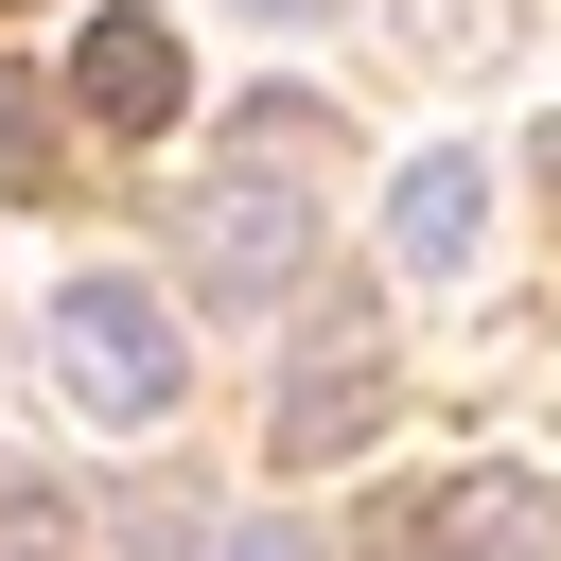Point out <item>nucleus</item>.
<instances>
[{
	"label": "nucleus",
	"mask_w": 561,
	"mask_h": 561,
	"mask_svg": "<svg viewBox=\"0 0 561 561\" xmlns=\"http://www.w3.org/2000/svg\"><path fill=\"white\" fill-rule=\"evenodd\" d=\"M53 386H70L105 438H158L175 386H193V351H175V316H158L140 280H70V298H53Z\"/></svg>",
	"instance_id": "f257e3e1"
},
{
	"label": "nucleus",
	"mask_w": 561,
	"mask_h": 561,
	"mask_svg": "<svg viewBox=\"0 0 561 561\" xmlns=\"http://www.w3.org/2000/svg\"><path fill=\"white\" fill-rule=\"evenodd\" d=\"M70 105H88V123H123V140H158V123L193 105V53H175V18L105 0V18H88V53H70Z\"/></svg>",
	"instance_id": "20e7f679"
},
{
	"label": "nucleus",
	"mask_w": 561,
	"mask_h": 561,
	"mask_svg": "<svg viewBox=\"0 0 561 561\" xmlns=\"http://www.w3.org/2000/svg\"><path fill=\"white\" fill-rule=\"evenodd\" d=\"M245 140H263V158H280V175H298V158H316V140H333V105H280V88H263V105H245Z\"/></svg>",
	"instance_id": "1a4fd4ad"
},
{
	"label": "nucleus",
	"mask_w": 561,
	"mask_h": 561,
	"mask_svg": "<svg viewBox=\"0 0 561 561\" xmlns=\"http://www.w3.org/2000/svg\"><path fill=\"white\" fill-rule=\"evenodd\" d=\"M0 561H70V491L53 473H0Z\"/></svg>",
	"instance_id": "6e6552de"
},
{
	"label": "nucleus",
	"mask_w": 561,
	"mask_h": 561,
	"mask_svg": "<svg viewBox=\"0 0 561 561\" xmlns=\"http://www.w3.org/2000/svg\"><path fill=\"white\" fill-rule=\"evenodd\" d=\"M175 263H193V298H210V316H280V298H298V263H316V210L280 193V158H245V175H210V193L175 210Z\"/></svg>",
	"instance_id": "f03ea898"
},
{
	"label": "nucleus",
	"mask_w": 561,
	"mask_h": 561,
	"mask_svg": "<svg viewBox=\"0 0 561 561\" xmlns=\"http://www.w3.org/2000/svg\"><path fill=\"white\" fill-rule=\"evenodd\" d=\"M175 561H316V543H298V526H193Z\"/></svg>",
	"instance_id": "9d476101"
},
{
	"label": "nucleus",
	"mask_w": 561,
	"mask_h": 561,
	"mask_svg": "<svg viewBox=\"0 0 561 561\" xmlns=\"http://www.w3.org/2000/svg\"><path fill=\"white\" fill-rule=\"evenodd\" d=\"M228 18H263V35H298V18H333V0H228Z\"/></svg>",
	"instance_id": "9b49d317"
},
{
	"label": "nucleus",
	"mask_w": 561,
	"mask_h": 561,
	"mask_svg": "<svg viewBox=\"0 0 561 561\" xmlns=\"http://www.w3.org/2000/svg\"><path fill=\"white\" fill-rule=\"evenodd\" d=\"M368 438H386V333H368V316H333V333H316V368H280L263 456H280V473H333V456H368Z\"/></svg>",
	"instance_id": "7ed1b4c3"
},
{
	"label": "nucleus",
	"mask_w": 561,
	"mask_h": 561,
	"mask_svg": "<svg viewBox=\"0 0 561 561\" xmlns=\"http://www.w3.org/2000/svg\"><path fill=\"white\" fill-rule=\"evenodd\" d=\"M70 175V140H53V88L35 70H0V193H53Z\"/></svg>",
	"instance_id": "0eeeda50"
},
{
	"label": "nucleus",
	"mask_w": 561,
	"mask_h": 561,
	"mask_svg": "<svg viewBox=\"0 0 561 561\" xmlns=\"http://www.w3.org/2000/svg\"><path fill=\"white\" fill-rule=\"evenodd\" d=\"M403 561H561V491H543V473H456V491L403 526Z\"/></svg>",
	"instance_id": "39448f33"
},
{
	"label": "nucleus",
	"mask_w": 561,
	"mask_h": 561,
	"mask_svg": "<svg viewBox=\"0 0 561 561\" xmlns=\"http://www.w3.org/2000/svg\"><path fill=\"white\" fill-rule=\"evenodd\" d=\"M473 228H491V175H473V158H421V175L386 193V263H403V280H456Z\"/></svg>",
	"instance_id": "423d86ee"
}]
</instances>
